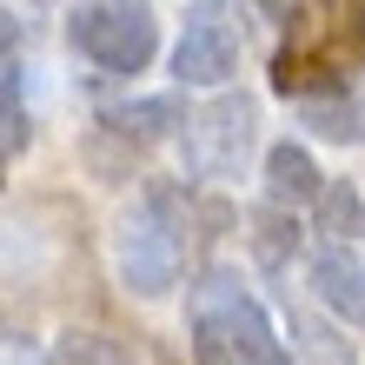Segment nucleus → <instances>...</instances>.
<instances>
[{"label": "nucleus", "instance_id": "obj_1", "mask_svg": "<svg viewBox=\"0 0 365 365\" xmlns=\"http://www.w3.org/2000/svg\"><path fill=\"white\" fill-rule=\"evenodd\" d=\"M180 259H186V200L173 186H146L140 206L113 232L120 286L140 292V299H160V292L180 286Z\"/></svg>", "mask_w": 365, "mask_h": 365}, {"label": "nucleus", "instance_id": "obj_2", "mask_svg": "<svg viewBox=\"0 0 365 365\" xmlns=\"http://www.w3.org/2000/svg\"><path fill=\"white\" fill-rule=\"evenodd\" d=\"M73 47L106 73H140L160 53V14L153 7H126V0H93V7L67 14Z\"/></svg>", "mask_w": 365, "mask_h": 365}, {"label": "nucleus", "instance_id": "obj_3", "mask_svg": "<svg viewBox=\"0 0 365 365\" xmlns=\"http://www.w3.org/2000/svg\"><path fill=\"white\" fill-rule=\"evenodd\" d=\"M252 126H259V106H252L246 93L206 100L200 113H192V126H186V173L232 180V173H240V160L252 153Z\"/></svg>", "mask_w": 365, "mask_h": 365}, {"label": "nucleus", "instance_id": "obj_4", "mask_svg": "<svg viewBox=\"0 0 365 365\" xmlns=\"http://www.w3.org/2000/svg\"><path fill=\"white\" fill-rule=\"evenodd\" d=\"M200 306L226 326V339H232V352H240V365H299L292 346L272 332V319L259 312V299H252L232 272H212V279H206V286H200Z\"/></svg>", "mask_w": 365, "mask_h": 365}, {"label": "nucleus", "instance_id": "obj_5", "mask_svg": "<svg viewBox=\"0 0 365 365\" xmlns=\"http://www.w3.org/2000/svg\"><path fill=\"white\" fill-rule=\"evenodd\" d=\"M173 73H180V87H226L240 73V27L220 7H200L173 47Z\"/></svg>", "mask_w": 365, "mask_h": 365}, {"label": "nucleus", "instance_id": "obj_6", "mask_svg": "<svg viewBox=\"0 0 365 365\" xmlns=\"http://www.w3.org/2000/svg\"><path fill=\"white\" fill-rule=\"evenodd\" d=\"M100 126H106V133H120L126 146H146V140H166V133H180V126H192V113H186L180 93H146V100L106 106Z\"/></svg>", "mask_w": 365, "mask_h": 365}, {"label": "nucleus", "instance_id": "obj_7", "mask_svg": "<svg viewBox=\"0 0 365 365\" xmlns=\"http://www.w3.org/2000/svg\"><path fill=\"white\" fill-rule=\"evenodd\" d=\"M312 292L326 299L339 319H365V252H352V246H319Z\"/></svg>", "mask_w": 365, "mask_h": 365}, {"label": "nucleus", "instance_id": "obj_8", "mask_svg": "<svg viewBox=\"0 0 365 365\" xmlns=\"http://www.w3.org/2000/svg\"><path fill=\"white\" fill-rule=\"evenodd\" d=\"M319 192H326V180H319V166L306 146L279 140L266 153V200L272 206H319Z\"/></svg>", "mask_w": 365, "mask_h": 365}, {"label": "nucleus", "instance_id": "obj_9", "mask_svg": "<svg viewBox=\"0 0 365 365\" xmlns=\"http://www.w3.org/2000/svg\"><path fill=\"white\" fill-rule=\"evenodd\" d=\"M312 232H319V246H365V200L352 180H326V192L312 206Z\"/></svg>", "mask_w": 365, "mask_h": 365}, {"label": "nucleus", "instance_id": "obj_10", "mask_svg": "<svg viewBox=\"0 0 365 365\" xmlns=\"http://www.w3.org/2000/svg\"><path fill=\"white\" fill-rule=\"evenodd\" d=\"M299 120H306L319 140H339V146L365 140V113H359L346 93H299Z\"/></svg>", "mask_w": 365, "mask_h": 365}, {"label": "nucleus", "instance_id": "obj_11", "mask_svg": "<svg viewBox=\"0 0 365 365\" xmlns=\"http://www.w3.org/2000/svg\"><path fill=\"white\" fill-rule=\"evenodd\" d=\"M47 365H133V359H126V346H120L113 332H87V326H73V332H60V339H53Z\"/></svg>", "mask_w": 365, "mask_h": 365}, {"label": "nucleus", "instance_id": "obj_12", "mask_svg": "<svg viewBox=\"0 0 365 365\" xmlns=\"http://www.w3.org/2000/svg\"><path fill=\"white\" fill-rule=\"evenodd\" d=\"M80 153H87V166L106 180V186H120V180H133V146H126L120 133H106V126H93L87 133V146H80Z\"/></svg>", "mask_w": 365, "mask_h": 365}, {"label": "nucleus", "instance_id": "obj_13", "mask_svg": "<svg viewBox=\"0 0 365 365\" xmlns=\"http://www.w3.org/2000/svg\"><path fill=\"white\" fill-rule=\"evenodd\" d=\"M27 153V106H20V73H0V160Z\"/></svg>", "mask_w": 365, "mask_h": 365}, {"label": "nucleus", "instance_id": "obj_14", "mask_svg": "<svg viewBox=\"0 0 365 365\" xmlns=\"http://www.w3.org/2000/svg\"><path fill=\"white\" fill-rule=\"evenodd\" d=\"M292 339H299V359L306 365H352V346L339 332H326L319 319H292Z\"/></svg>", "mask_w": 365, "mask_h": 365}, {"label": "nucleus", "instance_id": "obj_15", "mask_svg": "<svg viewBox=\"0 0 365 365\" xmlns=\"http://www.w3.org/2000/svg\"><path fill=\"white\" fill-rule=\"evenodd\" d=\"M192 359H200V365H240V352H232L226 326H220L206 306H192Z\"/></svg>", "mask_w": 365, "mask_h": 365}, {"label": "nucleus", "instance_id": "obj_16", "mask_svg": "<svg viewBox=\"0 0 365 365\" xmlns=\"http://www.w3.org/2000/svg\"><path fill=\"white\" fill-rule=\"evenodd\" d=\"M252 226H259V232H252L259 259H266V266H279V259H286V246H292V232H286V206H266Z\"/></svg>", "mask_w": 365, "mask_h": 365}]
</instances>
